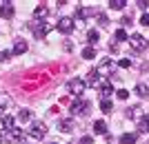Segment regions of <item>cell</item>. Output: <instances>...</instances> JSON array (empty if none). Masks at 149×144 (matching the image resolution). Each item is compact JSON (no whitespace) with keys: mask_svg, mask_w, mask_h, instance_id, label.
Here are the masks:
<instances>
[{"mask_svg":"<svg viewBox=\"0 0 149 144\" xmlns=\"http://www.w3.org/2000/svg\"><path fill=\"white\" fill-rule=\"evenodd\" d=\"M116 95H118L120 100H127V98H129V91H127V89H120V91H116Z\"/></svg>","mask_w":149,"mask_h":144,"instance_id":"4dcf8cb0","label":"cell"},{"mask_svg":"<svg viewBox=\"0 0 149 144\" xmlns=\"http://www.w3.org/2000/svg\"><path fill=\"white\" fill-rule=\"evenodd\" d=\"M0 16L2 18H13V5L11 2H5V5L0 7Z\"/></svg>","mask_w":149,"mask_h":144,"instance_id":"8fae6325","label":"cell"},{"mask_svg":"<svg viewBox=\"0 0 149 144\" xmlns=\"http://www.w3.org/2000/svg\"><path fill=\"white\" fill-rule=\"evenodd\" d=\"M120 22H123V25H125V27H127V25H131V16H125V18H123V20H120Z\"/></svg>","mask_w":149,"mask_h":144,"instance_id":"d590c367","label":"cell"},{"mask_svg":"<svg viewBox=\"0 0 149 144\" xmlns=\"http://www.w3.org/2000/svg\"><path fill=\"white\" fill-rule=\"evenodd\" d=\"M85 89H87V82L80 80V78H74V80L67 82V91L71 95H76V98H80V95L85 93Z\"/></svg>","mask_w":149,"mask_h":144,"instance_id":"6da1fadb","label":"cell"},{"mask_svg":"<svg viewBox=\"0 0 149 144\" xmlns=\"http://www.w3.org/2000/svg\"><path fill=\"white\" fill-rule=\"evenodd\" d=\"M87 82L91 84V87H93V84H98V73H96V69H93L91 73H89V80H87Z\"/></svg>","mask_w":149,"mask_h":144,"instance_id":"83f0119b","label":"cell"},{"mask_svg":"<svg viewBox=\"0 0 149 144\" xmlns=\"http://www.w3.org/2000/svg\"><path fill=\"white\" fill-rule=\"evenodd\" d=\"M140 111H143L140 107H131V109H127V115H129L131 120H140V118H143V113H140Z\"/></svg>","mask_w":149,"mask_h":144,"instance_id":"ac0fdd59","label":"cell"},{"mask_svg":"<svg viewBox=\"0 0 149 144\" xmlns=\"http://www.w3.org/2000/svg\"><path fill=\"white\" fill-rule=\"evenodd\" d=\"M136 5H138V7H140V9H147V5H149V2H147V0H138Z\"/></svg>","mask_w":149,"mask_h":144,"instance_id":"e575fe53","label":"cell"},{"mask_svg":"<svg viewBox=\"0 0 149 144\" xmlns=\"http://www.w3.org/2000/svg\"><path fill=\"white\" fill-rule=\"evenodd\" d=\"M27 51V42L25 40H16V44H13V51H11V56H22Z\"/></svg>","mask_w":149,"mask_h":144,"instance_id":"9c48e42d","label":"cell"},{"mask_svg":"<svg viewBox=\"0 0 149 144\" xmlns=\"http://www.w3.org/2000/svg\"><path fill=\"white\" fill-rule=\"evenodd\" d=\"M125 5H127V0H109V7H111V9H125Z\"/></svg>","mask_w":149,"mask_h":144,"instance_id":"d4e9b609","label":"cell"},{"mask_svg":"<svg viewBox=\"0 0 149 144\" xmlns=\"http://www.w3.org/2000/svg\"><path fill=\"white\" fill-rule=\"evenodd\" d=\"M29 120H31V111H29V109L18 111V122H29Z\"/></svg>","mask_w":149,"mask_h":144,"instance_id":"603a6c76","label":"cell"},{"mask_svg":"<svg viewBox=\"0 0 149 144\" xmlns=\"http://www.w3.org/2000/svg\"><path fill=\"white\" fill-rule=\"evenodd\" d=\"M78 144H93V138H91V135H85V138H82Z\"/></svg>","mask_w":149,"mask_h":144,"instance_id":"836d02e7","label":"cell"},{"mask_svg":"<svg viewBox=\"0 0 149 144\" xmlns=\"http://www.w3.org/2000/svg\"><path fill=\"white\" fill-rule=\"evenodd\" d=\"M47 13H49V9L40 5V7H36V9H33V18H38V20H40V18H45Z\"/></svg>","mask_w":149,"mask_h":144,"instance_id":"44dd1931","label":"cell"},{"mask_svg":"<svg viewBox=\"0 0 149 144\" xmlns=\"http://www.w3.org/2000/svg\"><path fill=\"white\" fill-rule=\"evenodd\" d=\"M100 93H102V100H109V95L116 93V91H113V87L109 84V82H105V84L100 87Z\"/></svg>","mask_w":149,"mask_h":144,"instance_id":"e0dca14e","label":"cell"},{"mask_svg":"<svg viewBox=\"0 0 149 144\" xmlns=\"http://www.w3.org/2000/svg\"><path fill=\"white\" fill-rule=\"evenodd\" d=\"M120 144H136V135L134 133H123L120 135Z\"/></svg>","mask_w":149,"mask_h":144,"instance_id":"ffe728a7","label":"cell"},{"mask_svg":"<svg viewBox=\"0 0 149 144\" xmlns=\"http://www.w3.org/2000/svg\"><path fill=\"white\" fill-rule=\"evenodd\" d=\"M71 144H74V142H71Z\"/></svg>","mask_w":149,"mask_h":144,"instance_id":"74e56055","label":"cell"},{"mask_svg":"<svg viewBox=\"0 0 149 144\" xmlns=\"http://www.w3.org/2000/svg\"><path fill=\"white\" fill-rule=\"evenodd\" d=\"M87 42H89V47H93V44L98 42V31H96V29H91V31L87 33Z\"/></svg>","mask_w":149,"mask_h":144,"instance_id":"cb8c5ba5","label":"cell"},{"mask_svg":"<svg viewBox=\"0 0 149 144\" xmlns=\"http://www.w3.org/2000/svg\"><path fill=\"white\" fill-rule=\"evenodd\" d=\"M113 38H116L118 42H123V40H127V38H129V36H127V31H125V29H118V31L113 33Z\"/></svg>","mask_w":149,"mask_h":144,"instance_id":"4316f807","label":"cell"},{"mask_svg":"<svg viewBox=\"0 0 149 144\" xmlns=\"http://www.w3.org/2000/svg\"><path fill=\"white\" fill-rule=\"evenodd\" d=\"M140 25H143V27H149V13H143V18H140Z\"/></svg>","mask_w":149,"mask_h":144,"instance_id":"d6a6232c","label":"cell"},{"mask_svg":"<svg viewBox=\"0 0 149 144\" xmlns=\"http://www.w3.org/2000/svg\"><path fill=\"white\" fill-rule=\"evenodd\" d=\"M98 25L100 27H107V25H109V20H107L105 13H98Z\"/></svg>","mask_w":149,"mask_h":144,"instance_id":"f1b7e54d","label":"cell"},{"mask_svg":"<svg viewBox=\"0 0 149 144\" xmlns=\"http://www.w3.org/2000/svg\"><path fill=\"white\" fill-rule=\"evenodd\" d=\"M113 71H116V62H113V60H105V62H100L96 73H98V78H109Z\"/></svg>","mask_w":149,"mask_h":144,"instance_id":"3957f363","label":"cell"},{"mask_svg":"<svg viewBox=\"0 0 149 144\" xmlns=\"http://www.w3.org/2000/svg\"><path fill=\"white\" fill-rule=\"evenodd\" d=\"M127 40H129V44H131L136 51H145V49L149 47V42L145 40V36H140V33H131Z\"/></svg>","mask_w":149,"mask_h":144,"instance_id":"7a4b0ae2","label":"cell"},{"mask_svg":"<svg viewBox=\"0 0 149 144\" xmlns=\"http://www.w3.org/2000/svg\"><path fill=\"white\" fill-rule=\"evenodd\" d=\"M58 126H60V131L62 133H71V131H74V120H60V124H58Z\"/></svg>","mask_w":149,"mask_h":144,"instance_id":"4fadbf2b","label":"cell"},{"mask_svg":"<svg viewBox=\"0 0 149 144\" xmlns=\"http://www.w3.org/2000/svg\"><path fill=\"white\" fill-rule=\"evenodd\" d=\"M91 13H93V9H87V7H80V9L76 11V16H78V18H87V16H91Z\"/></svg>","mask_w":149,"mask_h":144,"instance_id":"484cf974","label":"cell"},{"mask_svg":"<svg viewBox=\"0 0 149 144\" xmlns=\"http://www.w3.org/2000/svg\"><path fill=\"white\" fill-rule=\"evenodd\" d=\"M118 67H120V69H129V67H131V60L123 58V60H118Z\"/></svg>","mask_w":149,"mask_h":144,"instance_id":"f546056e","label":"cell"},{"mask_svg":"<svg viewBox=\"0 0 149 144\" xmlns=\"http://www.w3.org/2000/svg\"><path fill=\"white\" fill-rule=\"evenodd\" d=\"M7 142H9V144H22V142H25V133H22V129H11V131L7 133Z\"/></svg>","mask_w":149,"mask_h":144,"instance_id":"8992f818","label":"cell"},{"mask_svg":"<svg viewBox=\"0 0 149 144\" xmlns=\"http://www.w3.org/2000/svg\"><path fill=\"white\" fill-rule=\"evenodd\" d=\"M56 27H58V31H62V33H71L76 29V22H74V18H60Z\"/></svg>","mask_w":149,"mask_h":144,"instance_id":"52a82bcc","label":"cell"},{"mask_svg":"<svg viewBox=\"0 0 149 144\" xmlns=\"http://www.w3.org/2000/svg\"><path fill=\"white\" fill-rule=\"evenodd\" d=\"M93 133H96V135H105V133H107L105 120H96V122H93Z\"/></svg>","mask_w":149,"mask_h":144,"instance_id":"30bf717a","label":"cell"},{"mask_svg":"<svg viewBox=\"0 0 149 144\" xmlns=\"http://www.w3.org/2000/svg\"><path fill=\"white\" fill-rule=\"evenodd\" d=\"M138 131L140 133H149V115H143L138 120Z\"/></svg>","mask_w":149,"mask_h":144,"instance_id":"2e32d148","label":"cell"},{"mask_svg":"<svg viewBox=\"0 0 149 144\" xmlns=\"http://www.w3.org/2000/svg\"><path fill=\"white\" fill-rule=\"evenodd\" d=\"M89 109H91V104L85 102V100H76L74 104H71V113H74V115H87Z\"/></svg>","mask_w":149,"mask_h":144,"instance_id":"5b68a950","label":"cell"},{"mask_svg":"<svg viewBox=\"0 0 149 144\" xmlns=\"http://www.w3.org/2000/svg\"><path fill=\"white\" fill-rule=\"evenodd\" d=\"M11 129H16V120L11 118V115H5V118H0V133L2 131H11Z\"/></svg>","mask_w":149,"mask_h":144,"instance_id":"ba28073f","label":"cell"},{"mask_svg":"<svg viewBox=\"0 0 149 144\" xmlns=\"http://www.w3.org/2000/svg\"><path fill=\"white\" fill-rule=\"evenodd\" d=\"M9 107H11V98L7 93H0V113H5Z\"/></svg>","mask_w":149,"mask_h":144,"instance_id":"7c38bea8","label":"cell"},{"mask_svg":"<svg viewBox=\"0 0 149 144\" xmlns=\"http://www.w3.org/2000/svg\"><path fill=\"white\" fill-rule=\"evenodd\" d=\"M51 27L49 25H42V22H40V25H33V33H36L38 38H42V36H47V31H49Z\"/></svg>","mask_w":149,"mask_h":144,"instance_id":"5bb4252c","label":"cell"},{"mask_svg":"<svg viewBox=\"0 0 149 144\" xmlns=\"http://www.w3.org/2000/svg\"><path fill=\"white\" fill-rule=\"evenodd\" d=\"M100 111H102V113H111L113 111L111 100H100Z\"/></svg>","mask_w":149,"mask_h":144,"instance_id":"7402d4cb","label":"cell"},{"mask_svg":"<svg viewBox=\"0 0 149 144\" xmlns=\"http://www.w3.org/2000/svg\"><path fill=\"white\" fill-rule=\"evenodd\" d=\"M9 58H11V51H0V62H5V60H9Z\"/></svg>","mask_w":149,"mask_h":144,"instance_id":"1f68e13d","label":"cell"},{"mask_svg":"<svg viewBox=\"0 0 149 144\" xmlns=\"http://www.w3.org/2000/svg\"><path fill=\"white\" fill-rule=\"evenodd\" d=\"M2 140H5V138H2V133H0V144H2Z\"/></svg>","mask_w":149,"mask_h":144,"instance_id":"8d00e7d4","label":"cell"},{"mask_svg":"<svg viewBox=\"0 0 149 144\" xmlns=\"http://www.w3.org/2000/svg\"><path fill=\"white\" fill-rule=\"evenodd\" d=\"M29 135L36 140H42L45 135H47V126L42 124V122H33V124L29 126Z\"/></svg>","mask_w":149,"mask_h":144,"instance_id":"277c9868","label":"cell"},{"mask_svg":"<svg viewBox=\"0 0 149 144\" xmlns=\"http://www.w3.org/2000/svg\"><path fill=\"white\" fill-rule=\"evenodd\" d=\"M82 58L85 60H93L96 58V47H85L82 49Z\"/></svg>","mask_w":149,"mask_h":144,"instance_id":"d6986e66","label":"cell"},{"mask_svg":"<svg viewBox=\"0 0 149 144\" xmlns=\"http://www.w3.org/2000/svg\"><path fill=\"white\" fill-rule=\"evenodd\" d=\"M134 91H136L140 98H147V95H149V84H145V82H138Z\"/></svg>","mask_w":149,"mask_h":144,"instance_id":"9a60e30c","label":"cell"}]
</instances>
